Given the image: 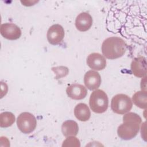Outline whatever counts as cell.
Returning <instances> with one entry per match:
<instances>
[{"mask_svg":"<svg viewBox=\"0 0 147 147\" xmlns=\"http://www.w3.org/2000/svg\"><path fill=\"white\" fill-rule=\"evenodd\" d=\"M101 82L100 75L97 71L90 70L84 75V83L90 90H96L100 86Z\"/></svg>","mask_w":147,"mask_h":147,"instance_id":"10","label":"cell"},{"mask_svg":"<svg viewBox=\"0 0 147 147\" xmlns=\"http://www.w3.org/2000/svg\"><path fill=\"white\" fill-rule=\"evenodd\" d=\"M92 25V18L91 15L86 12L80 13L76 18L75 26L80 32H86L90 29Z\"/></svg>","mask_w":147,"mask_h":147,"instance_id":"12","label":"cell"},{"mask_svg":"<svg viewBox=\"0 0 147 147\" xmlns=\"http://www.w3.org/2000/svg\"><path fill=\"white\" fill-rule=\"evenodd\" d=\"M133 74L138 78H143L146 76V60L144 56L134 58L130 65Z\"/></svg>","mask_w":147,"mask_h":147,"instance_id":"8","label":"cell"},{"mask_svg":"<svg viewBox=\"0 0 147 147\" xmlns=\"http://www.w3.org/2000/svg\"><path fill=\"white\" fill-rule=\"evenodd\" d=\"M101 49L104 57L114 60L124 55L126 51V44L120 37H110L103 41Z\"/></svg>","mask_w":147,"mask_h":147,"instance_id":"2","label":"cell"},{"mask_svg":"<svg viewBox=\"0 0 147 147\" xmlns=\"http://www.w3.org/2000/svg\"><path fill=\"white\" fill-rule=\"evenodd\" d=\"M132 106V100L127 95L118 94L111 99V109L116 114H125L131 109Z\"/></svg>","mask_w":147,"mask_h":147,"instance_id":"4","label":"cell"},{"mask_svg":"<svg viewBox=\"0 0 147 147\" xmlns=\"http://www.w3.org/2000/svg\"><path fill=\"white\" fill-rule=\"evenodd\" d=\"M52 69L56 74V79H59V78L64 77L66 75H67V74H68V68L64 66L53 67L52 68Z\"/></svg>","mask_w":147,"mask_h":147,"instance_id":"18","label":"cell"},{"mask_svg":"<svg viewBox=\"0 0 147 147\" xmlns=\"http://www.w3.org/2000/svg\"><path fill=\"white\" fill-rule=\"evenodd\" d=\"M87 64L92 69L101 71L106 66V60L99 53H92L87 58Z\"/></svg>","mask_w":147,"mask_h":147,"instance_id":"9","label":"cell"},{"mask_svg":"<svg viewBox=\"0 0 147 147\" xmlns=\"http://www.w3.org/2000/svg\"><path fill=\"white\" fill-rule=\"evenodd\" d=\"M66 93L68 97L72 99L81 100L86 96L87 90L82 84L74 83L67 88Z\"/></svg>","mask_w":147,"mask_h":147,"instance_id":"11","label":"cell"},{"mask_svg":"<svg viewBox=\"0 0 147 147\" xmlns=\"http://www.w3.org/2000/svg\"><path fill=\"white\" fill-rule=\"evenodd\" d=\"M133 103L140 109H146L147 107V92L146 91H138L132 96Z\"/></svg>","mask_w":147,"mask_h":147,"instance_id":"15","label":"cell"},{"mask_svg":"<svg viewBox=\"0 0 147 147\" xmlns=\"http://www.w3.org/2000/svg\"><path fill=\"white\" fill-rule=\"evenodd\" d=\"M78 131L79 126L75 121H65L61 125V132L65 137L75 136L78 133Z\"/></svg>","mask_w":147,"mask_h":147,"instance_id":"14","label":"cell"},{"mask_svg":"<svg viewBox=\"0 0 147 147\" xmlns=\"http://www.w3.org/2000/svg\"><path fill=\"white\" fill-rule=\"evenodd\" d=\"M16 117L11 112H3L0 115V126L1 127H8L11 126L15 122Z\"/></svg>","mask_w":147,"mask_h":147,"instance_id":"16","label":"cell"},{"mask_svg":"<svg viewBox=\"0 0 147 147\" xmlns=\"http://www.w3.org/2000/svg\"><path fill=\"white\" fill-rule=\"evenodd\" d=\"M89 105L92 111L95 113H105L109 106V99L106 93L99 89L94 90L90 95Z\"/></svg>","mask_w":147,"mask_h":147,"instance_id":"3","label":"cell"},{"mask_svg":"<svg viewBox=\"0 0 147 147\" xmlns=\"http://www.w3.org/2000/svg\"><path fill=\"white\" fill-rule=\"evenodd\" d=\"M141 121V118L137 114L132 112L126 113L123 116V123L118 127V136L124 140L134 138L139 131Z\"/></svg>","mask_w":147,"mask_h":147,"instance_id":"1","label":"cell"},{"mask_svg":"<svg viewBox=\"0 0 147 147\" xmlns=\"http://www.w3.org/2000/svg\"><path fill=\"white\" fill-rule=\"evenodd\" d=\"M17 125L22 133L29 134L35 130L37 126V120L32 114L23 112L17 117Z\"/></svg>","mask_w":147,"mask_h":147,"instance_id":"5","label":"cell"},{"mask_svg":"<svg viewBox=\"0 0 147 147\" xmlns=\"http://www.w3.org/2000/svg\"><path fill=\"white\" fill-rule=\"evenodd\" d=\"M65 35L64 29L59 24H54L49 27L47 31V38L49 44L58 45L63 40Z\"/></svg>","mask_w":147,"mask_h":147,"instance_id":"6","label":"cell"},{"mask_svg":"<svg viewBox=\"0 0 147 147\" xmlns=\"http://www.w3.org/2000/svg\"><path fill=\"white\" fill-rule=\"evenodd\" d=\"M0 32L1 35L7 40H16L21 36L20 28L13 23H5L1 25Z\"/></svg>","mask_w":147,"mask_h":147,"instance_id":"7","label":"cell"},{"mask_svg":"<svg viewBox=\"0 0 147 147\" xmlns=\"http://www.w3.org/2000/svg\"><path fill=\"white\" fill-rule=\"evenodd\" d=\"M74 115L80 121L85 122L90 119L91 117V111L86 104L80 103L74 108Z\"/></svg>","mask_w":147,"mask_h":147,"instance_id":"13","label":"cell"},{"mask_svg":"<svg viewBox=\"0 0 147 147\" xmlns=\"http://www.w3.org/2000/svg\"><path fill=\"white\" fill-rule=\"evenodd\" d=\"M62 146L65 147H80V143L79 140L75 136H68L63 141Z\"/></svg>","mask_w":147,"mask_h":147,"instance_id":"17","label":"cell"}]
</instances>
